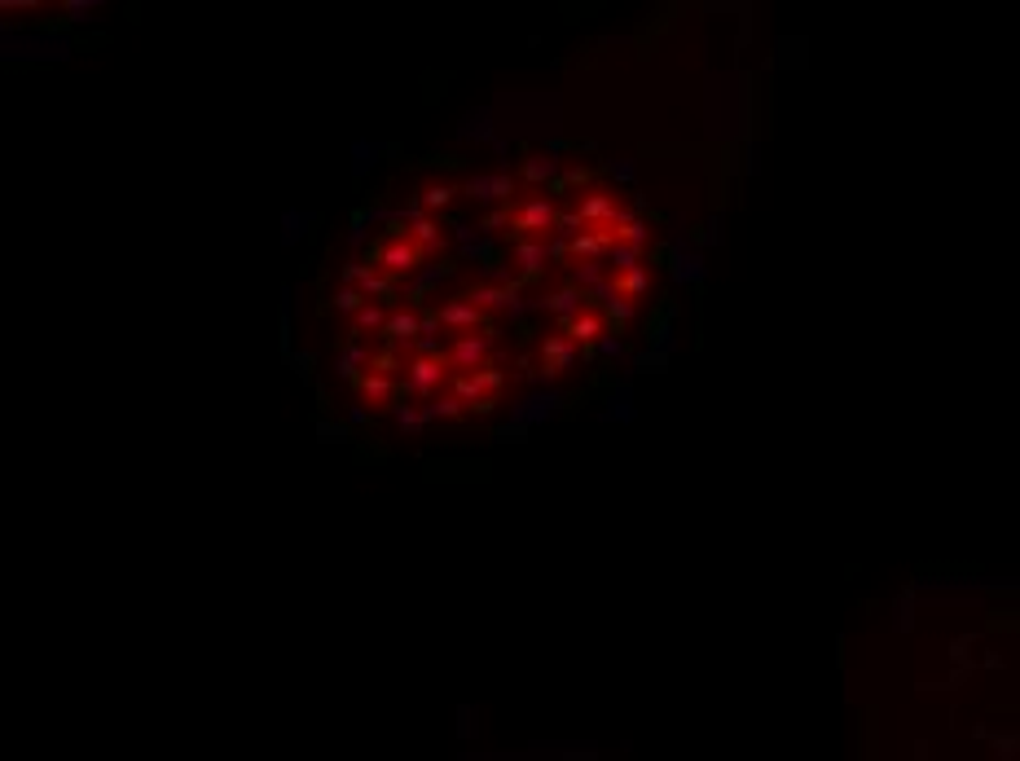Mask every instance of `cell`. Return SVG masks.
<instances>
[{
	"instance_id": "1",
	"label": "cell",
	"mask_w": 1020,
	"mask_h": 761,
	"mask_svg": "<svg viewBox=\"0 0 1020 761\" xmlns=\"http://www.w3.org/2000/svg\"><path fill=\"white\" fill-rule=\"evenodd\" d=\"M559 207L550 203V198H541V194H528V198H519L515 207H510V229H515V238L524 242V238H532V242H546V234L554 225H559Z\"/></svg>"
},
{
	"instance_id": "2",
	"label": "cell",
	"mask_w": 1020,
	"mask_h": 761,
	"mask_svg": "<svg viewBox=\"0 0 1020 761\" xmlns=\"http://www.w3.org/2000/svg\"><path fill=\"white\" fill-rule=\"evenodd\" d=\"M502 370L493 366H480V370H471V374H458L453 379V396H458L467 410H475V414H484V410H493L497 405V392H502Z\"/></svg>"
},
{
	"instance_id": "3",
	"label": "cell",
	"mask_w": 1020,
	"mask_h": 761,
	"mask_svg": "<svg viewBox=\"0 0 1020 761\" xmlns=\"http://www.w3.org/2000/svg\"><path fill=\"white\" fill-rule=\"evenodd\" d=\"M396 370H401V361H396L392 352H383V357L370 361V370H365L361 379H352V383H357V396L370 405V410H387V405H392Z\"/></svg>"
},
{
	"instance_id": "4",
	"label": "cell",
	"mask_w": 1020,
	"mask_h": 761,
	"mask_svg": "<svg viewBox=\"0 0 1020 761\" xmlns=\"http://www.w3.org/2000/svg\"><path fill=\"white\" fill-rule=\"evenodd\" d=\"M445 374H449V361L440 357V352H414V357L405 361V388L414 396H423V401H431V396L440 392V383H445Z\"/></svg>"
},
{
	"instance_id": "5",
	"label": "cell",
	"mask_w": 1020,
	"mask_h": 761,
	"mask_svg": "<svg viewBox=\"0 0 1020 761\" xmlns=\"http://www.w3.org/2000/svg\"><path fill=\"white\" fill-rule=\"evenodd\" d=\"M418 264H423V251L414 247V242L409 238H387L379 251H374V269L379 273H387V278L392 282H401V278H409V273L418 269Z\"/></svg>"
},
{
	"instance_id": "6",
	"label": "cell",
	"mask_w": 1020,
	"mask_h": 761,
	"mask_svg": "<svg viewBox=\"0 0 1020 761\" xmlns=\"http://www.w3.org/2000/svg\"><path fill=\"white\" fill-rule=\"evenodd\" d=\"M576 361H581V348H576L563 330H559V335H546L537 344V366H541L537 374H541V379H559V374L576 370Z\"/></svg>"
},
{
	"instance_id": "7",
	"label": "cell",
	"mask_w": 1020,
	"mask_h": 761,
	"mask_svg": "<svg viewBox=\"0 0 1020 761\" xmlns=\"http://www.w3.org/2000/svg\"><path fill=\"white\" fill-rule=\"evenodd\" d=\"M436 317H440V326H445L449 335H458V339H462V335H475V330L484 335V326H489V317H484L480 308L467 300V295H453L449 304H440Z\"/></svg>"
},
{
	"instance_id": "8",
	"label": "cell",
	"mask_w": 1020,
	"mask_h": 761,
	"mask_svg": "<svg viewBox=\"0 0 1020 761\" xmlns=\"http://www.w3.org/2000/svg\"><path fill=\"white\" fill-rule=\"evenodd\" d=\"M489 357H493V335L484 330V335H462V339H453V348H449V370H458V374H471V370H480V366H489Z\"/></svg>"
},
{
	"instance_id": "9",
	"label": "cell",
	"mask_w": 1020,
	"mask_h": 761,
	"mask_svg": "<svg viewBox=\"0 0 1020 761\" xmlns=\"http://www.w3.org/2000/svg\"><path fill=\"white\" fill-rule=\"evenodd\" d=\"M625 212V207L616 203V194H607V190H585L581 198H576V216H581V225L585 229H603V225H612V220Z\"/></svg>"
},
{
	"instance_id": "10",
	"label": "cell",
	"mask_w": 1020,
	"mask_h": 761,
	"mask_svg": "<svg viewBox=\"0 0 1020 761\" xmlns=\"http://www.w3.org/2000/svg\"><path fill=\"white\" fill-rule=\"evenodd\" d=\"M563 335H568L576 348H594V344H603V335H607V317L598 313L594 304H585L572 322H563Z\"/></svg>"
},
{
	"instance_id": "11",
	"label": "cell",
	"mask_w": 1020,
	"mask_h": 761,
	"mask_svg": "<svg viewBox=\"0 0 1020 761\" xmlns=\"http://www.w3.org/2000/svg\"><path fill=\"white\" fill-rule=\"evenodd\" d=\"M343 278L357 282V291L365 295V304H374V300H392V291H396V282L387 278V273L374 269V264H348V269H343Z\"/></svg>"
},
{
	"instance_id": "12",
	"label": "cell",
	"mask_w": 1020,
	"mask_h": 761,
	"mask_svg": "<svg viewBox=\"0 0 1020 761\" xmlns=\"http://www.w3.org/2000/svg\"><path fill=\"white\" fill-rule=\"evenodd\" d=\"M396 238H409L418 251H423V256H431V251L445 247V234H440V225H436V220H427V216L396 220Z\"/></svg>"
},
{
	"instance_id": "13",
	"label": "cell",
	"mask_w": 1020,
	"mask_h": 761,
	"mask_svg": "<svg viewBox=\"0 0 1020 761\" xmlns=\"http://www.w3.org/2000/svg\"><path fill=\"white\" fill-rule=\"evenodd\" d=\"M462 194L480 198V203H506V207H510V194H515V176H506V172L471 176V181L462 185Z\"/></svg>"
},
{
	"instance_id": "14",
	"label": "cell",
	"mask_w": 1020,
	"mask_h": 761,
	"mask_svg": "<svg viewBox=\"0 0 1020 761\" xmlns=\"http://www.w3.org/2000/svg\"><path fill=\"white\" fill-rule=\"evenodd\" d=\"M467 300H471L475 308H480L484 317H489V313H502V308H506V313H515V308H519L515 286H471Z\"/></svg>"
},
{
	"instance_id": "15",
	"label": "cell",
	"mask_w": 1020,
	"mask_h": 761,
	"mask_svg": "<svg viewBox=\"0 0 1020 761\" xmlns=\"http://www.w3.org/2000/svg\"><path fill=\"white\" fill-rule=\"evenodd\" d=\"M383 335H387V344H392V348H401V344H418V339H423V317H418L414 308H396V313L387 317Z\"/></svg>"
},
{
	"instance_id": "16",
	"label": "cell",
	"mask_w": 1020,
	"mask_h": 761,
	"mask_svg": "<svg viewBox=\"0 0 1020 761\" xmlns=\"http://www.w3.org/2000/svg\"><path fill=\"white\" fill-rule=\"evenodd\" d=\"M546 260H550L546 242L524 238V242H515V247H510V264H519V278H537V273L546 269Z\"/></svg>"
},
{
	"instance_id": "17",
	"label": "cell",
	"mask_w": 1020,
	"mask_h": 761,
	"mask_svg": "<svg viewBox=\"0 0 1020 761\" xmlns=\"http://www.w3.org/2000/svg\"><path fill=\"white\" fill-rule=\"evenodd\" d=\"M546 308H550L554 317H559V322H572V317H576V313H581V308H585V291H576V286L568 282V286H563V291L546 295Z\"/></svg>"
},
{
	"instance_id": "18",
	"label": "cell",
	"mask_w": 1020,
	"mask_h": 761,
	"mask_svg": "<svg viewBox=\"0 0 1020 761\" xmlns=\"http://www.w3.org/2000/svg\"><path fill=\"white\" fill-rule=\"evenodd\" d=\"M612 286L625 300H642V295L651 291V273L642 269V264H634V269H625V273H612Z\"/></svg>"
},
{
	"instance_id": "19",
	"label": "cell",
	"mask_w": 1020,
	"mask_h": 761,
	"mask_svg": "<svg viewBox=\"0 0 1020 761\" xmlns=\"http://www.w3.org/2000/svg\"><path fill=\"white\" fill-rule=\"evenodd\" d=\"M453 198H458V185H427V190L418 194V207H423V212H445Z\"/></svg>"
},
{
	"instance_id": "20",
	"label": "cell",
	"mask_w": 1020,
	"mask_h": 761,
	"mask_svg": "<svg viewBox=\"0 0 1020 761\" xmlns=\"http://www.w3.org/2000/svg\"><path fill=\"white\" fill-rule=\"evenodd\" d=\"M387 317H392V313H383L379 304H365L361 313L352 317V339H361L365 330H383V326H387Z\"/></svg>"
},
{
	"instance_id": "21",
	"label": "cell",
	"mask_w": 1020,
	"mask_h": 761,
	"mask_svg": "<svg viewBox=\"0 0 1020 761\" xmlns=\"http://www.w3.org/2000/svg\"><path fill=\"white\" fill-rule=\"evenodd\" d=\"M427 414H431V418H445V423H458V418L467 414V405H462L458 396H431V401H427Z\"/></svg>"
},
{
	"instance_id": "22",
	"label": "cell",
	"mask_w": 1020,
	"mask_h": 761,
	"mask_svg": "<svg viewBox=\"0 0 1020 761\" xmlns=\"http://www.w3.org/2000/svg\"><path fill=\"white\" fill-rule=\"evenodd\" d=\"M550 176H554V159H546V154H528L524 181H528V185H541V181H550Z\"/></svg>"
},
{
	"instance_id": "23",
	"label": "cell",
	"mask_w": 1020,
	"mask_h": 761,
	"mask_svg": "<svg viewBox=\"0 0 1020 761\" xmlns=\"http://www.w3.org/2000/svg\"><path fill=\"white\" fill-rule=\"evenodd\" d=\"M572 286H576V291L603 286V264H572Z\"/></svg>"
},
{
	"instance_id": "24",
	"label": "cell",
	"mask_w": 1020,
	"mask_h": 761,
	"mask_svg": "<svg viewBox=\"0 0 1020 761\" xmlns=\"http://www.w3.org/2000/svg\"><path fill=\"white\" fill-rule=\"evenodd\" d=\"M427 418H431V414H427V410H414V405H401V410H396V423H401L405 432H418Z\"/></svg>"
},
{
	"instance_id": "25",
	"label": "cell",
	"mask_w": 1020,
	"mask_h": 761,
	"mask_svg": "<svg viewBox=\"0 0 1020 761\" xmlns=\"http://www.w3.org/2000/svg\"><path fill=\"white\" fill-rule=\"evenodd\" d=\"M607 317H612V322H629V317H634V300L612 295V300H607Z\"/></svg>"
},
{
	"instance_id": "26",
	"label": "cell",
	"mask_w": 1020,
	"mask_h": 761,
	"mask_svg": "<svg viewBox=\"0 0 1020 761\" xmlns=\"http://www.w3.org/2000/svg\"><path fill=\"white\" fill-rule=\"evenodd\" d=\"M607 260H612V273H625V269H634V264H638V256H634V251H625V247H612V251H607Z\"/></svg>"
},
{
	"instance_id": "27",
	"label": "cell",
	"mask_w": 1020,
	"mask_h": 761,
	"mask_svg": "<svg viewBox=\"0 0 1020 761\" xmlns=\"http://www.w3.org/2000/svg\"><path fill=\"white\" fill-rule=\"evenodd\" d=\"M335 304L343 308V313H352V317H357L361 308H365V295H361V291H339V295H335Z\"/></svg>"
},
{
	"instance_id": "28",
	"label": "cell",
	"mask_w": 1020,
	"mask_h": 761,
	"mask_svg": "<svg viewBox=\"0 0 1020 761\" xmlns=\"http://www.w3.org/2000/svg\"><path fill=\"white\" fill-rule=\"evenodd\" d=\"M598 352H607V357H616V352H620V339H603V344H598Z\"/></svg>"
}]
</instances>
